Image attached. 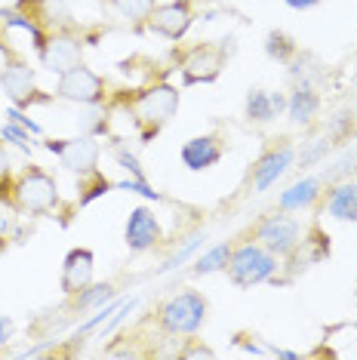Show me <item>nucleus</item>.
Returning a JSON list of instances; mask_svg holds the SVG:
<instances>
[{
  "instance_id": "nucleus-1",
  "label": "nucleus",
  "mask_w": 357,
  "mask_h": 360,
  "mask_svg": "<svg viewBox=\"0 0 357 360\" xmlns=\"http://www.w3.org/2000/svg\"><path fill=\"white\" fill-rule=\"evenodd\" d=\"M182 93L167 84V80H151L142 89H111L105 108L108 111H124L126 117H133V129L139 136L142 145H148L151 139L160 136L169 120L176 117Z\"/></svg>"
},
{
  "instance_id": "nucleus-2",
  "label": "nucleus",
  "mask_w": 357,
  "mask_h": 360,
  "mask_svg": "<svg viewBox=\"0 0 357 360\" xmlns=\"http://www.w3.org/2000/svg\"><path fill=\"white\" fill-rule=\"evenodd\" d=\"M228 56H231V37H225V40H200V44L173 50L176 68L182 71V84L185 86L213 84V80H219V75L225 71Z\"/></svg>"
},
{
  "instance_id": "nucleus-3",
  "label": "nucleus",
  "mask_w": 357,
  "mask_h": 360,
  "mask_svg": "<svg viewBox=\"0 0 357 360\" xmlns=\"http://www.w3.org/2000/svg\"><path fill=\"white\" fill-rule=\"evenodd\" d=\"M207 311H209V305H207L204 292L182 290V292H176V296L160 302L157 311H154V323L167 335H191L204 326Z\"/></svg>"
},
{
  "instance_id": "nucleus-4",
  "label": "nucleus",
  "mask_w": 357,
  "mask_h": 360,
  "mask_svg": "<svg viewBox=\"0 0 357 360\" xmlns=\"http://www.w3.org/2000/svg\"><path fill=\"white\" fill-rule=\"evenodd\" d=\"M280 268V259L274 252H268L262 243L256 240H243L231 250V259L225 265L231 283L240 286V290H249V286H259L265 281H274Z\"/></svg>"
},
{
  "instance_id": "nucleus-5",
  "label": "nucleus",
  "mask_w": 357,
  "mask_h": 360,
  "mask_svg": "<svg viewBox=\"0 0 357 360\" xmlns=\"http://www.w3.org/2000/svg\"><path fill=\"white\" fill-rule=\"evenodd\" d=\"M59 207V182L44 173L40 167H25L13 182V210L31 212V216H46Z\"/></svg>"
},
{
  "instance_id": "nucleus-6",
  "label": "nucleus",
  "mask_w": 357,
  "mask_h": 360,
  "mask_svg": "<svg viewBox=\"0 0 357 360\" xmlns=\"http://www.w3.org/2000/svg\"><path fill=\"white\" fill-rule=\"evenodd\" d=\"M84 46H86V37L80 34L71 22H65L62 28H56L53 34H46L37 56H40V65H44L46 71L65 75V71L77 68V65L84 62Z\"/></svg>"
},
{
  "instance_id": "nucleus-7",
  "label": "nucleus",
  "mask_w": 357,
  "mask_h": 360,
  "mask_svg": "<svg viewBox=\"0 0 357 360\" xmlns=\"http://www.w3.org/2000/svg\"><path fill=\"white\" fill-rule=\"evenodd\" d=\"M6 62H4V71H0V86H4V93L10 96V102L15 108H31V105H46L56 99L46 93H40L37 84H34V68L22 59V56H15L13 50H6Z\"/></svg>"
},
{
  "instance_id": "nucleus-8",
  "label": "nucleus",
  "mask_w": 357,
  "mask_h": 360,
  "mask_svg": "<svg viewBox=\"0 0 357 360\" xmlns=\"http://www.w3.org/2000/svg\"><path fill=\"white\" fill-rule=\"evenodd\" d=\"M302 231H305L302 222H299L296 216H290L287 210H280V212H271V216L259 219L256 228H253V240L262 243L268 252H274V256L283 262L290 252L299 247Z\"/></svg>"
},
{
  "instance_id": "nucleus-9",
  "label": "nucleus",
  "mask_w": 357,
  "mask_h": 360,
  "mask_svg": "<svg viewBox=\"0 0 357 360\" xmlns=\"http://www.w3.org/2000/svg\"><path fill=\"white\" fill-rule=\"evenodd\" d=\"M111 96V86L102 75H96L93 68H86L84 62L77 68L59 75V84H56V99L65 102H77V105H105Z\"/></svg>"
},
{
  "instance_id": "nucleus-10",
  "label": "nucleus",
  "mask_w": 357,
  "mask_h": 360,
  "mask_svg": "<svg viewBox=\"0 0 357 360\" xmlns=\"http://www.w3.org/2000/svg\"><path fill=\"white\" fill-rule=\"evenodd\" d=\"M142 25L148 28L151 34L178 44V40L188 34L191 25H194V4H188V0H169V4H157L148 15H145Z\"/></svg>"
},
{
  "instance_id": "nucleus-11",
  "label": "nucleus",
  "mask_w": 357,
  "mask_h": 360,
  "mask_svg": "<svg viewBox=\"0 0 357 360\" xmlns=\"http://www.w3.org/2000/svg\"><path fill=\"white\" fill-rule=\"evenodd\" d=\"M293 160H296V148H293V142H290V139H278L274 145H268V148L256 158L253 169H249V185H253V194L268 191V188L278 182V179L287 173L290 167H293Z\"/></svg>"
},
{
  "instance_id": "nucleus-12",
  "label": "nucleus",
  "mask_w": 357,
  "mask_h": 360,
  "mask_svg": "<svg viewBox=\"0 0 357 360\" xmlns=\"http://www.w3.org/2000/svg\"><path fill=\"white\" fill-rule=\"evenodd\" d=\"M323 259H330V234L323 231L320 222H311L302 231L299 247L283 259V265H287V277H283L280 283H293L299 274L308 271V268L318 265V262H323Z\"/></svg>"
},
{
  "instance_id": "nucleus-13",
  "label": "nucleus",
  "mask_w": 357,
  "mask_h": 360,
  "mask_svg": "<svg viewBox=\"0 0 357 360\" xmlns=\"http://www.w3.org/2000/svg\"><path fill=\"white\" fill-rule=\"evenodd\" d=\"M46 151H53L56 158L62 160L65 169H71V173H89V169H96V163H99V142H96V136H77V139H59V142H44Z\"/></svg>"
},
{
  "instance_id": "nucleus-14",
  "label": "nucleus",
  "mask_w": 357,
  "mask_h": 360,
  "mask_svg": "<svg viewBox=\"0 0 357 360\" xmlns=\"http://www.w3.org/2000/svg\"><path fill=\"white\" fill-rule=\"evenodd\" d=\"M124 240L133 252H148L164 240V228H160L151 207H136L129 212L126 228H124Z\"/></svg>"
},
{
  "instance_id": "nucleus-15",
  "label": "nucleus",
  "mask_w": 357,
  "mask_h": 360,
  "mask_svg": "<svg viewBox=\"0 0 357 360\" xmlns=\"http://www.w3.org/2000/svg\"><path fill=\"white\" fill-rule=\"evenodd\" d=\"M185 169L191 173H204V169L216 167L225 158V136L222 133H207V136H194L178 148Z\"/></svg>"
},
{
  "instance_id": "nucleus-16",
  "label": "nucleus",
  "mask_w": 357,
  "mask_h": 360,
  "mask_svg": "<svg viewBox=\"0 0 357 360\" xmlns=\"http://www.w3.org/2000/svg\"><path fill=\"white\" fill-rule=\"evenodd\" d=\"M93 271H96V256L93 250L86 247H77L71 250L62 262V292L65 296H77L80 290H86L93 283Z\"/></svg>"
},
{
  "instance_id": "nucleus-17",
  "label": "nucleus",
  "mask_w": 357,
  "mask_h": 360,
  "mask_svg": "<svg viewBox=\"0 0 357 360\" xmlns=\"http://www.w3.org/2000/svg\"><path fill=\"white\" fill-rule=\"evenodd\" d=\"M323 212L336 222H357V182L345 179L323 194Z\"/></svg>"
},
{
  "instance_id": "nucleus-18",
  "label": "nucleus",
  "mask_w": 357,
  "mask_h": 360,
  "mask_svg": "<svg viewBox=\"0 0 357 360\" xmlns=\"http://www.w3.org/2000/svg\"><path fill=\"white\" fill-rule=\"evenodd\" d=\"M320 185H323V179H318V176L299 179L296 185H290L287 191L280 194L278 207H280V210H287V212H302V210H311L314 203H318V200L323 198Z\"/></svg>"
},
{
  "instance_id": "nucleus-19",
  "label": "nucleus",
  "mask_w": 357,
  "mask_h": 360,
  "mask_svg": "<svg viewBox=\"0 0 357 360\" xmlns=\"http://www.w3.org/2000/svg\"><path fill=\"white\" fill-rule=\"evenodd\" d=\"M320 111V96L311 84H296L293 96L287 99V114L296 127H308Z\"/></svg>"
},
{
  "instance_id": "nucleus-20",
  "label": "nucleus",
  "mask_w": 357,
  "mask_h": 360,
  "mask_svg": "<svg viewBox=\"0 0 357 360\" xmlns=\"http://www.w3.org/2000/svg\"><path fill=\"white\" fill-rule=\"evenodd\" d=\"M280 111H287V99L280 93H265V89H249L247 93V117L253 124H268Z\"/></svg>"
},
{
  "instance_id": "nucleus-21",
  "label": "nucleus",
  "mask_w": 357,
  "mask_h": 360,
  "mask_svg": "<svg viewBox=\"0 0 357 360\" xmlns=\"http://www.w3.org/2000/svg\"><path fill=\"white\" fill-rule=\"evenodd\" d=\"M115 296H117L115 283H89L86 290L77 292V296H68V308L84 314V311H96V308L108 305Z\"/></svg>"
},
{
  "instance_id": "nucleus-22",
  "label": "nucleus",
  "mask_w": 357,
  "mask_h": 360,
  "mask_svg": "<svg viewBox=\"0 0 357 360\" xmlns=\"http://www.w3.org/2000/svg\"><path fill=\"white\" fill-rule=\"evenodd\" d=\"M111 188H117V182H111L102 169H89V173H84V179H80V185H77V191H80L77 203H80V207H86V203H93L96 198L108 194Z\"/></svg>"
},
{
  "instance_id": "nucleus-23",
  "label": "nucleus",
  "mask_w": 357,
  "mask_h": 360,
  "mask_svg": "<svg viewBox=\"0 0 357 360\" xmlns=\"http://www.w3.org/2000/svg\"><path fill=\"white\" fill-rule=\"evenodd\" d=\"M265 53L271 56V59H278L280 65H290L299 56V44L293 37L287 34V31H268L265 37Z\"/></svg>"
},
{
  "instance_id": "nucleus-24",
  "label": "nucleus",
  "mask_w": 357,
  "mask_h": 360,
  "mask_svg": "<svg viewBox=\"0 0 357 360\" xmlns=\"http://www.w3.org/2000/svg\"><path fill=\"white\" fill-rule=\"evenodd\" d=\"M231 250L234 243H216L213 250H207L204 256L191 265V274H216V271H225V265H228L231 259Z\"/></svg>"
},
{
  "instance_id": "nucleus-25",
  "label": "nucleus",
  "mask_w": 357,
  "mask_h": 360,
  "mask_svg": "<svg viewBox=\"0 0 357 360\" xmlns=\"http://www.w3.org/2000/svg\"><path fill=\"white\" fill-rule=\"evenodd\" d=\"M105 4L115 6V10L129 22H145V15L157 6V0H105Z\"/></svg>"
},
{
  "instance_id": "nucleus-26",
  "label": "nucleus",
  "mask_w": 357,
  "mask_h": 360,
  "mask_svg": "<svg viewBox=\"0 0 357 360\" xmlns=\"http://www.w3.org/2000/svg\"><path fill=\"white\" fill-rule=\"evenodd\" d=\"M330 154V136L323 139H311V142H305V148L299 151V167L308 169V167H318V163Z\"/></svg>"
},
{
  "instance_id": "nucleus-27",
  "label": "nucleus",
  "mask_w": 357,
  "mask_h": 360,
  "mask_svg": "<svg viewBox=\"0 0 357 360\" xmlns=\"http://www.w3.org/2000/svg\"><path fill=\"white\" fill-rule=\"evenodd\" d=\"M354 114L351 111H339L336 117H330V124H327V136H330V142H345V139H351L354 136Z\"/></svg>"
},
{
  "instance_id": "nucleus-28",
  "label": "nucleus",
  "mask_w": 357,
  "mask_h": 360,
  "mask_svg": "<svg viewBox=\"0 0 357 360\" xmlns=\"http://www.w3.org/2000/svg\"><path fill=\"white\" fill-rule=\"evenodd\" d=\"M115 158H117L120 163H124V167H126V169H129V173H133L136 179H145L142 167H139V160H136V158H133V154H129L126 148H120V145H115ZM145 182H148V179H145Z\"/></svg>"
},
{
  "instance_id": "nucleus-29",
  "label": "nucleus",
  "mask_w": 357,
  "mask_h": 360,
  "mask_svg": "<svg viewBox=\"0 0 357 360\" xmlns=\"http://www.w3.org/2000/svg\"><path fill=\"white\" fill-rule=\"evenodd\" d=\"M185 342H188V348H178V357H213V354H216L213 348L197 345V339H194V333H191Z\"/></svg>"
},
{
  "instance_id": "nucleus-30",
  "label": "nucleus",
  "mask_w": 357,
  "mask_h": 360,
  "mask_svg": "<svg viewBox=\"0 0 357 360\" xmlns=\"http://www.w3.org/2000/svg\"><path fill=\"white\" fill-rule=\"evenodd\" d=\"M200 243H204V240H200V237H194V240H188V247H182V250H178V252H176V256H173V259H169V262H167V265H164V268H160V271H169V268H178V265H182V262H185V259H188V256H191V252H194V250H197V247H200Z\"/></svg>"
},
{
  "instance_id": "nucleus-31",
  "label": "nucleus",
  "mask_w": 357,
  "mask_h": 360,
  "mask_svg": "<svg viewBox=\"0 0 357 360\" xmlns=\"http://www.w3.org/2000/svg\"><path fill=\"white\" fill-rule=\"evenodd\" d=\"M10 117H13V124H22V127H25V129H31V133H37V136H40V127L34 124V120H28V117H25V114H22L19 108H15V105H13V108H10Z\"/></svg>"
},
{
  "instance_id": "nucleus-32",
  "label": "nucleus",
  "mask_w": 357,
  "mask_h": 360,
  "mask_svg": "<svg viewBox=\"0 0 357 360\" xmlns=\"http://www.w3.org/2000/svg\"><path fill=\"white\" fill-rule=\"evenodd\" d=\"M4 139H10V142L22 145V148H28V136L22 133V129H15L13 124H6V127H4Z\"/></svg>"
},
{
  "instance_id": "nucleus-33",
  "label": "nucleus",
  "mask_w": 357,
  "mask_h": 360,
  "mask_svg": "<svg viewBox=\"0 0 357 360\" xmlns=\"http://www.w3.org/2000/svg\"><path fill=\"white\" fill-rule=\"evenodd\" d=\"M13 330H15V323L10 321V317H4L0 314V348L6 345V342H10V335H13Z\"/></svg>"
},
{
  "instance_id": "nucleus-34",
  "label": "nucleus",
  "mask_w": 357,
  "mask_h": 360,
  "mask_svg": "<svg viewBox=\"0 0 357 360\" xmlns=\"http://www.w3.org/2000/svg\"><path fill=\"white\" fill-rule=\"evenodd\" d=\"M283 4H287L290 10L305 13V10H314V6H320V0H283Z\"/></svg>"
},
{
  "instance_id": "nucleus-35",
  "label": "nucleus",
  "mask_w": 357,
  "mask_h": 360,
  "mask_svg": "<svg viewBox=\"0 0 357 360\" xmlns=\"http://www.w3.org/2000/svg\"><path fill=\"white\" fill-rule=\"evenodd\" d=\"M6 176H10V154L0 145V179H6Z\"/></svg>"
},
{
  "instance_id": "nucleus-36",
  "label": "nucleus",
  "mask_w": 357,
  "mask_h": 360,
  "mask_svg": "<svg viewBox=\"0 0 357 360\" xmlns=\"http://www.w3.org/2000/svg\"><path fill=\"white\" fill-rule=\"evenodd\" d=\"M188 4H207V0H188Z\"/></svg>"
},
{
  "instance_id": "nucleus-37",
  "label": "nucleus",
  "mask_w": 357,
  "mask_h": 360,
  "mask_svg": "<svg viewBox=\"0 0 357 360\" xmlns=\"http://www.w3.org/2000/svg\"><path fill=\"white\" fill-rule=\"evenodd\" d=\"M354 330H357V323H354Z\"/></svg>"
}]
</instances>
